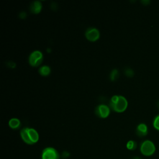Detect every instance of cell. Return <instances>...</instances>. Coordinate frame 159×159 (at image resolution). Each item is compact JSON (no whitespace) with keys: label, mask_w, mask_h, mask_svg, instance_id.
<instances>
[{"label":"cell","mask_w":159,"mask_h":159,"mask_svg":"<svg viewBox=\"0 0 159 159\" xmlns=\"http://www.w3.org/2000/svg\"><path fill=\"white\" fill-rule=\"evenodd\" d=\"M140 150L141 153L146 157H150L155 152L156 147L154 143L150 140H144L140 145Z\"/></svg>","instance_id":"1"},{"label":"cell","mask_w":159,"mask_h":159,"mask_svg":"<svg viewBox=\"0 0 159 159\" xmlns=\"http://www.w3.org/2000/svg\"><path fill=\"white\" fill-rule=\"evenodd\" d=\"M128 102L125 98L122 96H119V99L116 104H109L110 107L117 112H122L127 107Z\"/></svg>","instance_id":"2"},{"label":"cell","mask_w":159,"mask_h":159,"mask_svg":"<svg viewBox=\"0 0 159 159\" xmlns=\"http://www.w3.org/2000/svg\"><path fill=\"white\" fill-rule=\"evenodd\" d=\"M42 159H60L58 152L53 147H48L45 148L42 152Z\"/></svg>","instance_id":"3"},{"label":"cell","mask_w":159,"mask_h":159,"mask_svg":"<svg viewBox=\"0 0 159 159\" xmlns=\"http://www.w3.org/2000/svg\"><path fill=\"white\" fill-rule=\"evenodd\" d=\"M43 60V54L39 50H35L30 53L29 57V63L30 65L34 67L39 66Z\"/></svg>","instance_id":"4"},{"label":"cell","mask_w":159,"mask_h":159,"mask_svg":"<svg viewBox=\"0 0 159 159\" xmlns=\"http://www.w3.org/2000/svg\"><path fill=\"white\" fill-rule=\"evenodd\" d=\"M85 37L89 41L95 42L99 39L100 33L96 28L89 27L85 32Z\"/></svg>","instance_id":"5"},{"label":"cell","mask_w":159,"mask_h":159,"mask_svg":"<svg viewBox=\"0 0 159 159\" xmlns=\"http://www.w3.org/2000/svg\"><path fill=\"white\" fill-rule=\"evenodd\" d=\"M95 113L99 117L106 118L110 114V108L107 105L100 104L96 107Z\"/></svg>","instance_id":"6"},{"label":"cell","mask_w":159,"mask_h":159,"mask_svg":"<svg viewBox=\"0 0 159 159\" xmlns=\"http://www.w3.org/2000/svg\"><path fill=\"white\" fill-rule=\"evenodd\" d=\"M28 134L32 144H34L39 141V135L35 129L28 127Z\"/></svg>","instance_id":"7"},{"label":"cell","mask_w":159,"mask_h":159,"mask_svg":"<svg viewBox=\"0 0 159 159\" xmlns=\"http://www.w3.org/2000/svg\"><path fill=\"white\" fill-rule=\"evenodd\" d=\"M148 133V128L145 124H139L136 129V134L139 137L145 136Z\"/></svg>","instance_id":"8"},{"label":"cell","mask_w":159,"mask_h":159,"mask_svg":"<svg viewBox=\"0 0 159 159\" xmlns=\"http://www.w3.org/2000/svg\"><path fill=\"white\" fill-rule=\"evenodd\" d=\"M42 8V4L39 1H34L30 5V10L33 14H39Z\"/></svg>","instance_id":"9"},{"label":"cell","mask_w":159,"mask_h":159,"mask_svg":"<svg viewBox=\"0 0 159 159\" xmlns=\"http://www.w3.org/2000/svg\"><path fill=\"white\" fill-rule=\"evenodd\" d=\"M20 137L22 139V140L29 145H32V142L29 139V136L28 134V127H25L22 129L20 132Z\"/></svg>","instance_id":"10"},{"label":"cell","mask_w":159,"mask_h":159,"mask_svg":"<svg viewBox=\"0 0 159 159\" xmlns=\"http://www.w3.org/2000/svg\"><path fill=\"white\" fill-rule=\"evenodd\" d=\"M9 126L12 129H17L20 126V121L17 118H12L9 120Z\"/></svg>","instance_id":"11"},{"label":"cell","mask_w":159,"mask_h":159,"mask_svg":"<svg viewBox=\"0 0 159 159\" xmlns=\"http://www.w3.org/2000/svg\"><path fill=\"white\" fill-rule=\"evenodd\" d=\"M50 71H51L50 68L47 65L42 66L39 70V74L42 76H48L50 73Z\"/></svg>","instance_id":"12"},{"label":"cell","mask_w":159,"mask_h":159,"mask_svg":"<svg viewBox=\"0 0 159 159\" xmlns=\"http://www.w3.org/2000/svg\"><path fill=\"white\" fill-rule=\"evenodd\" d=\"M137 143L134 140H129L127 142L126 144V147L129 150H134L137 148Z\"/></svg>","instance_id":"13"},{"label":"cell","mask_w":159,"mask_h":159,"mask_svg":"<svg viewBox=\"0 0 159 159\" xmlns=\"http://www.w3.org/2000/svg\"><path fill=\"white\" fill-rule=\"evenodd\" d=\"M119 76V71L117 69H114L110 74V79L111 81H115Z\"/></svg>","instance_id":"14"},{"label":"cell","mask_w":159,"mask_h":159,"mask_svg":"<svg viewBox=\"0 0 159 159\" xmlns=\"http://www.w3.org/2000/svg\"><path fill=\"white\" fill-rule=\"evenodd\" d=\"M153 124L154 127H155L156 129H157V130H159V115L155 117V119H154V120H153Z\"/></svg>","instance_id":"15"},{"label":"cell","mask_w":159,"mask_h":159,"mask_svg":"<svg viewBox=\"0 0 159 159\" xmlns=\"http://www.w3.org/2000/svg\"><path fill=\"white\" fill-rule=\"evenodd\" d=\"M118 99H119V96H117V95H114V96H113L111 98V101H110L109 104H116V103L117 102Z\"/></svg>","instance_id":"16"},{"label":"cell","mask_w":159,"mask_h":159,"mask_svg":"<svg viewBox=\"0 0 159 159\" xmlns=\"http://www.w3.org/2000/svg\"><path fill=\"white\" fill-rule=\"evenodd\" d=\"M125 73L128 76H132L134 75V71L132 69H127L125 71Z\"/></svg>","instance_id":"17"},{"label":"cell","mask_w":159,"mask_h":159,"mask_svg":"<svg viewBox=\"0 0 159 159\" xmlns=\"http://www.w3.org/2000/svg\"><path fill=\"white\" fill-rule=\"evenodd\" d=\"M19 17H20V18H21V19H25V17H26V13L24 12H21V13L19 14Z\"/></svg>","instance_id":"18"},{"label":"cell","mask_w":159,"mask_h":159,"mask_svg":"<svg viewBox=\"0 0 159 159\" xmlns=\"http://www.w3.org/2000/svg\"><path fill=\"white\" fill-rule=\"evenodd\" d=\"M132 159H142V158H140V157H134Z\"/></svg>","instance_id":"19"},{"label":"cell","mask_w":159,"mask_h":159,"mask_svg":"<svg viewBox=\"0 0 159 159\" xmlns=\"http://www.w3.org/2000/svg\"><path fill=\"white\" fill-rule=\"evenodd\" d=\"M157 106H158V107H159V101L158 102V103H157Z\"/></svg>","instance_id":"20"}]
</instances>
